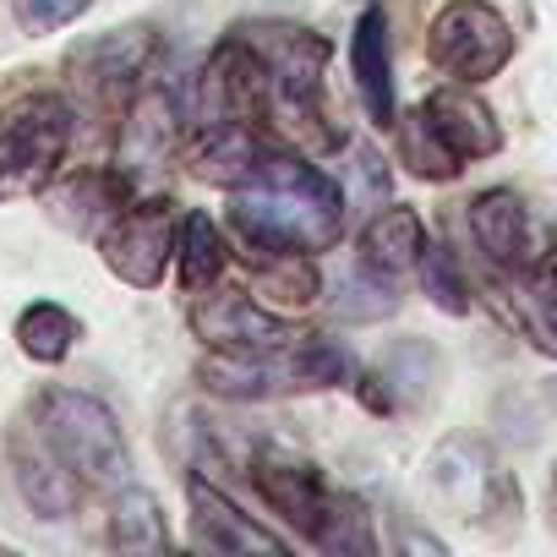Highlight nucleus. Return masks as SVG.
<instances>
[{"mask_svg":"<svg viewBox=\"0 0 557 557\" xmlns=\"http://www.w3.org/2000/svg\"><path fill=\"white\" fill-rule=\"evenodd\" d=\"M345 186L285 148L230 186V230L251 251H334L345 240Z\"/></svg>","mask_w":557,"mask_h":557,"instance_id":"f257e3e1","label":"nucleus"},{"mask_svg":"<svg viewBox=\"0 0 557 557\" xmlns=\"http://www.w3.org/2000/svg\"><path fill=\"white\" fill-rule=\"evenodd\" d=\"M350 377V356L339 339L301 329L296 339H278L262 350H208L197 361V383L219 399H290L323 394Z\"/></svg>","mask_w":557,"mask_h":557,"instance_id":"f03ea898","label":"nucleus"},{"mask_svg":"<svg viewBox=\"0 0 557 557\" xmlns=\"http://www.w3.org/2000/svg\"><path fill=\"white\" fill-rule=\"evenodd\" d=\"M235 34L268 72V121L307 148H334L339 137L323 115V72L334 61V45L296 23H240Z\"/></svg>","mask_w":557,"mask_h":557,"instance_id":"7ed1b4c3","label":"nucleus"},{"mask_svg":"<svg viewBox=\"0 0 557 557\" xmlns=\"http://www.w3.org/2000/svg\"><path fill=\"white\" fill-rule=\"evenodd\" d=\"M34 426L50 437V448L77 470L83 486L94 492H115L132 481V454H126V437H121V421L110 416L104 399L83 394V388H39L34 405H28Z\"/></svg>","mask_w":557,"mask_h":557,"instance_id":"20e7f679","label":"nucleus"},{"mask_svg":"<svg viewBox=\"0 0 557 557\" xmlns=\"http://www.w3.org/2000/svg\"><path fill=\"white\" fill-rule=\"evenodd\" d=\"M421 481L437 497V508H448L459 524H475V530H492V535L519 524V481L475 437H443L426 454Z\"/></svg>","mask_w":557,"mask_h":557,"instance_id":"39448f33","label":"nucleus"},{"mask_svg":"<svg viewBox=\"0 0 557 557\" xmlns=\"http://www.w3.org/2000/svg\"><path fill=\"white\" fill-rule=\"evenodd\" d=\"M77 110L61 94H17L0 104V202L45 191L72 148Z\"/></svg>","mask_w":557,"mask_h":557,"instance_id":"423d86ee","label":"nucleus"},{"mask_svg":"<svg viewBox=\"0 0 557 557\" xmlns=\"http://www.w3.org/2000/svg\"><path fill=\"white\" fill-rule=\"evenodd\" d=\"M426 55L454 83L481 88L513 61V28L486 0H448L426 28Z\"/></svg>","mask_w":557,"mask_h":557,"instance_id":"0eeeda50","label":"nucleus"},{"mask_svg":"<svg viewBox=\"0 0 557 557\" xmlns=\"http://www.w3.org/2000/svg\"><path fill=\"white\" fill-rule=\"evenodd\" d=\"M175 202L170 197H132L104 230H99V257L104 268L132 290L164 285V268L175 262Z\"/></svg>","mask_w":557,"mask_h":557,"instance_id":"6e6552de","label":"nucleus"},{"mask_svg":"<svg viewBox=\"0 0 557 557\" xmlns=\"http://www.w3.org/2000/svg\"><path fill=\"white\" fill-rule=\"evenodd\" d=\"M148 61H153V34L148 28H110V34H99V39H88V45H77L66 55V77H72L83 104L126 110L143 72H148Z\"/></svg>","mask_w":557,"mask_h":557,"instance_id":"1a4fd4ad","label":"nucleus"},{"mask_svg":"<svg viewBox=\"0 0 557 557\" xmlns=\"http://www.w3.org/2000/svg\"><path fill=\"white\" fill-rule=\"evenodd\" d=\"M251 486L278 519H285L301 541H312V546H318V535H323V524H329V513L339 503V486H329L312 459L285 454V448H262L251 459Z\"/></svg>","mask_w":557,"mask_h":557,"instance_id":"9d476101","label":"nucleus"},{"mask_svg":"<svg viewBox=\"0 0 557 557\" xmlns=\"http://www.w3.org/2000/svg\"><path fill=\"white\" fill-rule=\"evenodd\" d=\"M7 459H12V481H17L23 503H28L39 519H66V513H77L83 481H77V470L50 448V437L34 426V416L7 432Z\"/></svg>","mask_w":557,"mask_h":557,"instance_id":"9b49d317","label":"nucleus"},{"mask_svg":"<svg viewBox=\"0 0 557 557\" xmlns=\"http://www.w3.org/2000/svg\"><path fill=\"white\" fill-rule=\"evenodd\" d=\"M191 334L208 350H262V345H278V339H296L301 329L246 290H208V296L191 301Z\"/></svg>","mask_w":557,"mask_h":557,"instance_id":"f8f14e48","label":"nucleus"},{"mask_svg":"<svg viewBox=\"0 0 557 557\" xmlns=\"http://www.w3.org/2000/svg\"><path fill=\"white\" fill-rule=\"evenodd\" d=\"M186 508H191V546H197V552H219V557H251V552L278 557V552H290L285 535L262 530L251 513H240V508H235L213 481H202V475L186 481Z\"/></svg>","mask_w":557,"mask_h":557,"instance_id":"ddd939ff","label":"nucleus"},{"mask_svg":"<svg viewBox=\"0 0 557 557\" xmlns=\"http://www.w3.org/2000/svg\"><path fill=\"white\" fill-rule=\"evenodd\" d=\"M181 104L170 99V94H159V88H137L132 94V104L121 110V143H115V170L137 186L143 175H153L170 153H175V143H181Z\"/></svg>","mask_w":557,"mask_h":557,"instance_id":"4468645a","label":"nucleus"},{"mask_svg":"<svg viewBox=\"0 0 557 557\" xmlns=\"http://www.w3.org/2000/svg\"><path fill=\"white\" fill-rule=\"evenodd\" d=\"M470 213V235H475V246L486 251V262L497 268V273H524V268H535V224H530V213H524V202L508 191V186H492V191H481V197H470L465 202Z\"/></svg>","mask_w":557,"mask_h":557,"instance_id":"2eb2a0df","label":"nucleus"},{"mask_svg":"<svg viewBox=\"0 0 557 557\" xmlns=\"http://www.w3.org/2000/svg\"><path fill=\"white\" fill-rule=\"evenodd\" d=\"M421 121L432 126V137H437L459 164L492 159V153L503 148V126H497V115L470 94V83H454V88L426 94V99H421Z\"/></svg>","mask_w":557,"mask_h":557,"instance_id":"dca6fc26","label":"nucleus"},{"mask_svg":"<svg viewBox=\"0 0 557 557\" xmlns=\"http://www.w3.org/2000/svg\"><path fill=\"white\" fill-rule=\"evenodd\" d=\"M132 191H137V186H132L121 170H77V175H66L61 186L50 181V186H45V202H50V219H55L61 230L99 240V230L132 202Z\"/></svg>","mask_w":557,"mask_h":557,"instance_id":"f3484780","label":"nucleus"},{"mask_svg":"<svg viewBox=\"0 0 557 557\" xmlns=\"http://www.w3.org/2000/svg\"><path fill=\"white\" fill-rule=\"evenodd\" d=\"M350 77H356L361 110H367L377 126H394V121H399V104H394V39H388V12H383V7H367V12L356 17V34H350Z\"/></svg>","mask_w":557,"mask_h":557,"instance_id":"a211bd4d","label":"nucleus"},{"mask_svg":"<svg viewBox=\"0 0 557 557\" xmlns=\"http://www.w3.org/2000/svg\"><path fill=\"white\" fill-rule=\"evenodd\" d=\"M273 153V143L262 137V126H208V132H191L186 143V170L208 186H235L246 181L262 159Z\"/></svg>","mask_w":557,"mask_h":557,"instance_id":"6ab92c4d","label":"nucleus"},{"mask_svg":"<svg viewBox=\"0 0 557 557\" xmlns=\"http://www.w3.org/2000/svg\"><path fill=\"white\" fill-rule=\"evenodd\" d=\"M497 290H508V318H519V329L557 356V240L535 257V268L497 273Z\"/></svg>","mask_w":557,"mask_h":557,"instance_id":"aec40b11","label":"nucleus"},{"mask_svg":"<svg viewBox=\"0 0 557 557\" xmlns=\"http://www.w3.org/2000/svg\"><path fill=\"white\" fill-rule=\"evenodd\" d=\"M246 268H251V296L278 312H301L323 290L312 251H246Z\"/></svg>","mask_w":557,"mask_h":557,"instance_id":"412c9836","label":"nucleus"},{"mask_svg":"<svg viewBox=\"0 0 557 557\" xmlns=\"http://www.w3.org/2000/svg\"><path fill=\"white\" fill-rule=\"evenodd\" d=\"M421 246H426V224L416 208L394 202V208H377L372 224L361 230V257L383 273H399L410 262H421Z\"/></svg>","mask_w":557,"mask_h":557,"instance_id":"4be33fe9","label":"nucleus"},{"mask_svg":"<svg viewBox=\"0 0 557 557\" xmlns=\"http://www.w3.org/2000/svg\"><path fill=\"white\" fill-rule=\"evenodd\" d=\"M110 546L115 552H164L170 546V530H164V508L153 492L143 486H115V503H110Z\"/></svg>","mask_w":557,"mask_h":557,"instance_id":"5701e85b","label":"nucleus"},{"mask_svg":"<svg viewBox=\"0 0 557 557\" xmlns=\"http://www.w3.org/2000/svg\"><path fill=\"white\" fill-rule=\"evenodd\" d=\"M83 339V323L61 307V301H34L17 312V350L39 367H55L72 356V345Z\"/></svg>","mask_w":557,"mask_h":557,"instance_id":"b1692460","label":"nucleus"},{"mask_svg":"<svg viewBox=\"0 0 557 557\" xmlns=\"http://www.w3.org/2000/svg\"><path fill=\"white\" fill-rule=\"evenodd\" d=\"M175 262H181V285L186 290H208L213 278L224 273V235L208 213H186L181 224V240H175Z\"/></svg>","mask_w":557,"mask_h":557,"instance_id":"393cba45","label":"nucleus"},{"mask_svg":"<svg viewBox=\"0 0 557 557\" xmlns=\"http://www.w3.org/2000/svg\"><path fill=\"white\" fill-rule=\"evenodd\" d=\"M416 268H421V290H426V296H432V307H443L448 318H465V312L475 307V296H470V278H465V268H459V257H454L448 246L426 240Z\"/></svg>","mask_w":557,"mask_h":557,"instance_id":"a878e982","label":"nucleus"},{"mask_svg":"<svg viewBox=\"0 0 557 557\" xmlns=\"http://www.w3.org/2000/svg\"><path fill=\"white\" fill-rule=\"evenodd\" d=\"M399 126V159L421 175V181H454L459 175V159L432 137V126L421 121V110H410L405 121H394Z\"/></svg>","mask_w":557,"mask_h":557,"instance_id":"bb28decb","label":"nucleus"},{"mask_svg":"<svg viewBox=\"0 0 557 557\" xmlns=\"http://www.w3.org/2000/svg\"><path fill=\"white\" fill-rule=\"evenodd\" d=\"M339 312L345 318H388L394 307H399V296H394V285L383 278V268H372L367 257H361V268H350L345 278H339Z\"/></svg>","mask_w":557,"mask_h":557,"instance_id":"cd10ccee","label":"nucleus"},{"mask_svg":"<svg viewBox=\"0 0 557 557\" xmlns=\"http://www.w3.org/2000/svg\"><path fill=\"white\" fill-rule=\"evenodd\" d=\"M94 0H17V23L23 34H55L66 23H77Z\"/></svg>","mask_w":557,"mask_h":557,"instance_id":"c85d7f7f","label":"nucleus"},{"mask_svg":"<svg viewBox=\"0 0 557 557\" xmlns=\"http://www.w3.org/2000/svg\"><path fill=\"white\" fill-rule=\"evenodd\" d=\"M350 159H356V164H350V175H356V191H361L367 202H383V197H388V170L377 164V153H372V148H356Z\"/></svg>","mask_w":557,"mask_h":557,"instance_id":"c756f323","label":"nucleus"},{"mask_svg":"<svg viewBox=\"0 0 557 557\" xmlns=\"http://www.w3.org/2000/svg\"><path fill=\"white\" fill-rule=\"evenodd\" d=\"M552 481H557V475H552Z\"/></svg>","mask_w":557,"mask_h":557,"instance_id":"7c9ffc66","label":"nucleus"}]
</instances>
